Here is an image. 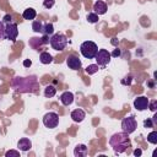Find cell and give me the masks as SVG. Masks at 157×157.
<instances>
[{
    "mask_svg": "<svg viewBox=\"0 0 157 157\" xmlns=\"http://www.w3.org/2000/svg\"><path fill=\"white\" fill-rule=\"evenodd\" d=\"M134 155H135V156H140V155H141V150H139V148L135 150V151H134Z\"/></svg>",
    "mask_w": 157,
    "mask_h": 157,
    "instance_id": "33",
    "label": "cell"
},
{
    "mask_svg": "<svg viewBox=\"0 0 157 157\" xmlns=\"http://www.w3.org/2000/svg\"><path fill=\"white\" fill-rule=\"evenodd\" d=\"M148 98L147 97H145V96H141V97H137V98H135V101H134V107L137 109V110H145V109H147V107H148Z\"/></svg>",
    "mask_w": 157,
    "mask_h": 157,
    "instance_id": "9",
    "label": "cell"
},
{
    "mask_svg": "<svg viewBox=\"0 0 157 157\" xmlns=\"http://www.w3.org/2000/svg\"><path fill=\"white\" fill-rule=\"evenodd\" d=\"M5 156H6V157H11V156H13V157H20V152H18V151H15V150H10V151H7V152L5 153Z\"/></svg>",
    "mask_w": 157,
    "mask_h": 157,
    "instance_id": "26",
    "label": "cell"
},
{
    "mask_svg": "<svg viewBox=\"0 0 157 157\" xmlns=\"http://www.w3.org/2000/svg\"><path fill=\"white\" fill-rule=\"evenodd\" d=\"M43 124H44L45 128H49V129L56 128L58 124H59V115L54 112H48L43 117Z\"/></svg>",
    "mask_w": 157,
    "mask_h": 157,
    "instance_id": "6",
    "label": "cell"
},
{
    "mask_svg": "<svg viewBox=\"0 0 157 157\" xmlns=\"http://www.w3.org/2000/svg\"><path fill=\"white\" fill-rule=\"evenodd\" d=\"M39 61L42 63V64H50L52 61H53V56L48 53V52H43V53H40V55H39Z\"/></svg>",
    "mask_w": 157,
    "mask_h": 157,
    "instance_id": "17",
    "label": "cell"
},
{
    "mask_svg": "<svg viewBox=\"0 0 157 157\" xmlns=\"http://www.w3.org/2000/svg\"><path fill=\"white\" fill-rule=\"evenodd\" d=\"M36 86L34 77H15L12 81V87L20 92H31Z\"/></svg>",
    "mask_w": 157,
    "mask_h": 157,
    "instance_id": "2",
    "label": "cell"
},
{
    "mask_svg": "<svg viewBox=\"0 0 157 157\" xmlns=\"http://www.w3.org/2000/svg\"><path fill=\"white\" fill-rule=\"evenodd\" d=\"M98 71V65L97 64H91V65H88L87 67H86V72L88 74V75H93V74H96Z\"/></svg>",
    "mask_w": 157,
    "mask_h": 157,
    "instance_id": "21",
    "label": "cell"
},
{
    "mask_svg": "<svg viewBox=\"0 0 157 157\" xmlns=\"http://www.w3.org/2000/svg\"><path fill=\"white\" fill-rule=\"evenodd\" d=\"M32 65V61L29 60V59H26V60H23V66L25 67H29Z\"/></svg>",
    "mask_w": 157,
    "mask_h": 157,
    "instance_id": "30",
    "label": "cell"
},
{
    "mask_svg": "<svg viewBox=\"0 0 157 157\" xmlns=\"http://www.w3.org/2000/svg\"><path fill=\"white\" fill-rule=\"evenodd\" d=\"M156 104H157V101H152V102H148V107L152 112H156Z\"/></svg>",
    "mask_w": 157,
    "mask_h": 157,
    "instance_id": "28",
    "label": "cell"
},
{
    "mask_svg": "<svg viewBox=\"0 0 157 157\" xmlns=\"http://www.w3.org/2000/svg\"><path fill=\"white\" fill-rule=\"evenodd\" d=\"M32 29L37 33H42L43 32V23L40 21H33L32 22Z\"/></svg>",
    "mask_w": 157,
    "mask_h": 157,
    "instance_id": "20",
    "label": "cell"
},
{
    "mask_svg": "<svg viewBox=\"0 0 157 157\" xmlns=\"http://www.w3.org/2000/svg\"><path fill=\"white\" fill-rule=\"evenodd\" d=\"M49 43H50V45L54 50L61 52V50L65 49V47L67 44V38L63 33H54V34H52V37L49 39Z\"/></svg>",
    "mask_w": 157,
    "mask_h": 157,
    "instance_id": "3",
    "label": "cell"
},
{
    "mask_svg": "<svg viewBox=\"0 0 157 157\" xmlns=\"http://www.w3.org/2000/svg\"><path fill=\"white\" fill-rule=\"evenodd\" d=\"M22 16H23V18L25 20H34L36 18V16H37V12H36V10L34 9H32V7H29V9H26L25 11H23V13H22Z\"/></svg>",
    "mask_w": 157,
    "mask_h": 157,
    "instance_id": "16",
    "label": "cell"
},
{
    "mask_svg": "<svg viewBox=\"0 0 157 157\" xmlns=\"http://www.w3.org/2000/svg\"><path fill=\"white\" fill-rule=\"evenodd\" d=\"M87 21H88L90 23H96V22H98V15L94 13V12L88 13V15H87Z\"/></svg>",
    "mask_w": 157,
    "mask_h": 157,
    "instance_id": "23",
    "label": "cell"
},
{
    "mask_svg": "<svg viewBox=\"0 0 157 157\" xmlns=\"http://www.w3.org/2000/svg\"><path fill=\"white\" fill-rule=\"evenodd\" d=\"M5 36L6 39H10L12 42L16 40L17 36H18V29H17V25L13 22H9L5 25Z\"/></svg>",
    "mask_w": 157,
    "mask_h": 157,
    "instance_id": "8",
    "label": "cell"
},
{
    "mask_svg": "<svg viewBox=\"0 0 157 157\" xmlns=\"http://www.w3.org/2000/svg\"><path fill=\"white\" fill-rule=\"evenodd\" d=\"M53 32H54V26H53V23H45V25H43V32H42V33H44V34H47V36H52Z\"/></svg>",
    "mask_w": 157,
    "mask_h": 157,
    "instance_id": "19",
    "label": "cell"
},
{
    "mask_svg": "<svg viewBox=\"0 0 157 157\" xmlns=\"http://www.w3.org/2000/svg\"><path fill=\"white\" fill-rule=\"evenodd\" d=\"M80 52L86 59H94V56L98 52V47L94 42L86 40L80 45Z\"/></svg>",
    "mask_w": 157,
    "mask_h": 157,
    "instance_id": "4",
    "label": "cell"
},
{
    "mask_svg": "<svg viewBox=\"0 0 157 157\" xmlns=\"http://www.w3.org/2000/svg\"><path fill=\"white\" fill-rule=\"evenodd\" d=\"M87 152H88V150H87L86 145H83V144L77 145V146L75 147V150H74L75 157H85V156L87 155Z\"/></svg>",
    "mask_w": 157,
    "mask_h": 157,
    "instance_id": "15",
    "label": "cell"
},
{
    "mask_svg": "<svg viewBox=\"0 0 157 157\" xmlns=\"http://www.w3.org/2000/svg\"><path fill=\"white\" fill-rule=\"evenodd\" d=\"M31 147H32V142H31V140L27 139V137H22V139H20V141L17 142V148H18L20 151L26 152V151L31 150Z\"/></svg>",
    "mask_w": 157,
    "mask_h": 157,
    "instance_id": "12",
    "label": "cell"
},
{
    "mask_svg": "<svg viewBox=\"0 0 157 157\" xmlns=\"http://www.w3.org/2000/svg\"><path fill=\"white\" fill-rule=\"evenodd\" d=\"M119 55H120V49H118V48L114 49V52L110 54V56H119Z\"/></svg>",
    "mask_w": 157,
    "mask_h": 157,
    "instance_id": "32",
    "label": "cell"
},
{
    "mask_svg": "<svg viewBox=\"0 0 157 157\" xmlns=\"http://www.w3.org/2000/svg\"><path fill=\"white\" fill-rule=\"evenodd\" d=\"M147 141L156 145L157 144V131H151L148 135H147Z\"/></svg>",
    "mask_w": 157,
    "mask_h": 157,
    "instance_id": "22",
    "label": "cell"
},
{
    "mask_svg": "<svg viewBox=\"0 0 157 157\" xmlns=\"http://www.w3.org/2000/svg\"><path fill=\"white\" fill-rule=\"evenodd\" d=\"M136 128H137V121L134 117L130 115V117H126L121 120V129H123L124 132L131 134L136 130Z\"/></svg>",
    "mask_w": 157,
    "mask_h": 157,
    "instance_id": "5",
    "label": "cell"
},
{
    "mask_svg": "<svg viewBox=\"0 0 157 157\" xmlns=\"http://www.w3.org/2000/svg\"><path fill=\"white\" fill-rule=\"evenodd\" d=\"M126 132H117L109 139V145L113 147V150L118 153L124 152L130 146V139Z\"/></svg>",
    "mask_w": 157,
    "mask_h": 157,
    "instance_id": "1",
    "label": "cell"
},
{
    "mask_svg": "<svg viewBox=\"0 0 157 157\" xmlns=\"http://www.w3.org/2000/svg\"><path fill=\"white\" fill-rule=\"evenodd\" d=\"M55 93H56V88H55L54 86H52V85H49V86H47V87L44 88V96H45L47 98L54 97Z\"/></svg>",
    "mask_w": 157,
    "mask_h": 157,
    "instance_id": "18",
    "label": "cell"
},
{
    "mask_svg": "<svg viewBox=\"0 0 157 157\" xmlns=\"http://www.w3.org/2000/svg\"><path fill=\"white\" fill-rule=\"evenodd\" d=\"M6 36H5V25L2 21H0V40L5 39Z\"/></svg>",
    "mask_w": 157,
    "mask_h": 157,
    "instance_id": "24",
    "label": "cell"
},
{
    "mask_svg": "<svg viewBox=\"0 0 157 157\" xmlns=\"http://www.w3.org/2000/svg\"><path fill=\"white\" fill-rule=\"evenodd\" d=\"M66 65L72 70H78L81 67V60L75 55H69L66 59Z\"/></svg>",
    "mask_w": 157,
    "mask_h": 157,
    "instance_id": "10",
    "label": "cell"
},
{
    "mask_svg": "<svg viewBox=\"0 0 157 157\" xmlns=\"http://www.w3.org/2000/svg\"><path fill=\"white\" fill-rule=\"evenodd\" d=\"M110 58H112L110 53L107 49H98V52L94 56V59L97 61V65H99V66H105L107 64H109Z\"/></svg>",
    "mask_w": 157,
    "mask_h": 157,
    "instance_id": "7",
    "label": "cell"
},
{
    "mask_svg": "<svg viewBox=\"0 0 157 157\" xmlns=\"http://www.w3.org/2000/svg\"><path fill=\"white\" fill-rule=\"evenodd\" d=\"M11 20H12L11 15H5L4 18H2V22H4V23H9V22H11Z\"/></svg>",
    "mask_w": 157,
    "mask_h": 157,
    "instance_id": "29",
    "label": "cell"
},
{
    "mask_svg": "<svg viewBox=\"0 0 157 157\" xmlns=\"http://www.w3.org/2000/svg\"><path fill=\"white\" fill-rule=\"evenodd\" d=\"M93 10H94V13L97 15H104L107 12V4L102 0H97L93 5Z\"/></svg>",
    "mask_w": 157,
    "mask_h": 157,
    "instance_id": "11",
    "label": "cell"
},
{
    "mask_svg": "<svg viewBox=\"0 0 157 157\" xmlns=\"http://www.w3.org/2000/svg\"><path fill=\"white\" fill-rule=\"evenodd\" d=\"M130 82H131V77L129 76V77H125V80H121V83L123 85H130Z\"/></svg>",
    "mask_w": 157,
    "mask_h": 157,
    "instance_id": "31",
    "label": "cell"
},
{
    "mask_svg": "<svg viewBox=\"0 0 157 157\" xmlns=\"http://www.w3.org/2000/svg\"><path fill=\"white\" fill-rule=\"evenodd\" d=\"M60 102H61L64 105H70V104H72V102H74V94H72V92L65 91L64 93H61V96H60Z\"/></svg>",
    "mask_w": 157,
    "mask_h": 157,
    "instance_id": "13",
    "label": "cell"
},
{
    "mask_svg": "<svg viewBox=\"0 0 157 157\" xmlns=\"http://www.w3.org/2000/svg\"><path fill=\"white\" fill-rule=\"evenodd\" d=\"M71 118H72L74 121L81 123L86 118V113H85V110H82V109L78 108V109H75V110L71 112Z\"/></svg>",
    "mask_w": 157,
    "mask_h": 157,
    "instance_id": "14",
    "label": "cell"
},
{
    "mask_svg": "<svg viewBox=\"0 0 157 157\" xmlns=\"http://www.w3.org/2000/svg\"><path fill=\"white\" fill-rule=\"evenodd\" d=\"M155 124H153V120L151 119V118H148V119H146L145 121H144V126L145 128H152Z\"/></svg>",
    "mask_w": 157,
    "mask_h": 157,
    "instance_id": "27",
    "label": "cell"
},
{
    "mask_svg": "<svg viewBox=\"0 0 157 157\" xmlns=\"http://www.w3.org/2000/svg\"><path fill=\"white\" fill-rule=\"evenodd\" d=\"M54 4H55V0H44L43 1V6L45 9H52L54 6Z\"/></svg>",
    "mask_w": 157,
    "mask_h": 157,
    "instance_id": "25",
    "label": "cell"
},
{
    "mask_svg": "<svg viewBox=\"0 0 157 157\" xmlns=\"http://www.w3.org/2000/svg\"><path fill=\"white\" fill-rule=\"evenodd\" d=\"M112 44H113V45H118V39H117V38H113Z\"/></svg>",
    "mask_w": 157,
    "mask_h": 157,
    "instance_id": "34",
    "label": "cell"
}]
</instances>
